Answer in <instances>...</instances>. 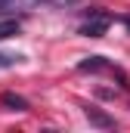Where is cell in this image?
Masks as SVG:
<instances>
[{"label":"cell","mask_w":130,"mask_h":133,"mask_svg":"<svg viewBox=\"0 0 130 133\" xmlns=\"http://www.w3.org/2000/svg\"><path fill=\"white\" fill-rule=\"evenodd\" d=\"M108 25H112V16H105L99 9H90V19L81 25V34L84 37H102V34L108 31Z\"/></svg>","instance_id":"6da1fadb"},{"label":"cell","mask_w":130,"mask_h":133,"mask_svg":"<svg viewBox=\"0 0 130 133\" xmlns=\"http://www.w3.org/2000/svg\"><path fill=\"white\" fill-rule=\"evenodd\" d=\"M84 118L93 124V127H99V130H115V118H108L102 108H96V105H84Z\"/></svg>","instance_id":"7a4b0ae2"},{"label":"cell","mask_w":130,"mask_h":133,"mask_svg":"<svg viewBox=\"0 0 130 133\" xmlns=\"http://www.w3.org/2000/svg\"><path fill=\"white\" fill-rule=\"evenodd\" d=\"M0 102H3L6 108H12V111H28V99H22V96H16V93H3Z\"/></svg>","instance_id":"3957f363"},{"label":"cell","mask_w":130,"mask_h":133,"mask_svg":"<svg viewBox=\"0 0 130 133\" xmlns=\"http://www.w3.org/2000/svg\"><path fill=\"white\" fill-rule=\"evenodd\" d=\"M108 68V62L102 59V56H90V59H84L81 65H77V71H105Z\"/></svg>","instance_id":"277c9868"},{"label":"cell","mask_w":130,"mask_h":133,"mask_svg":"<svg viewBox=\"0 0 130 133\" xmlns=\"http://www.w3.org/2000/svg\"><path fill=\"white\" fill-rule=\"evenodd\" d=\"M12 34H19V19H3L0 22V40L3 37H12Z\"/></svg>","instance_id":"5b68a950"},{"label":"cell","mask_w":130,"mask_h":133,"mask_svg":"<svg viewBox=\"0 0 130 133\" xmlns=\"http://www.w3.org/2000/svg\"><path fill=\"white\" fill-rule=\"evenodd\" d=\"M25 56L22 53H0V68H12V65H19Z\"/></svg>","instance_id":"8992f818"},{"label":"cell","mask_w":130,"mask_h":133,"mask_svg":"<svg viewBox=\"0 0 130 133\" xmlns=\"http://www.w3.org/2000/svg\"><path fill=\"white\" fill-rule=\"evenodd\" d=\"M124 25H127V31H130V16H127V19H124Z\"/></svg>","instance_id":"52a82bcc"},{"label":"cell","mask_w":130,"mask_h":133,"mask_svg":"<svg viewBox=\"0 0 130 133\" xmlns=\"http://www.w3.org/2000/svg\"><path fill=\"white\" fill-rule=\"evenodd\" d=\"M31 3H37V0H31Z\"/></svg>","instance_id":"ba28073f"}]
</instances>
